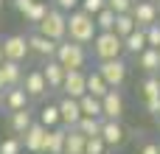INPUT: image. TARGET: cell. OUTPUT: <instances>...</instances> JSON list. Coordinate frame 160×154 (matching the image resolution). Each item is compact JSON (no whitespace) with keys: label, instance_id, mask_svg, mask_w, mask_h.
<instances>
[{"label":"cell","instance_id":"11","mask_svg":"<svg viewBox=\"0 0 160 154\" xmlns=\"http://www.w3.org/2000/svg\"><path fill=\"white\" fill-rule=\"evenodd\" d=\"M101 107H104L107 121H121L124 118V95L118 93V87H110V93L101 98Z\"/></svg>","mask_w":160,"mask_h":154},{"label":"cell","instance_id":"34","mask_svg":"<svg viewBox=\"0 0 160 154\" xmlns=\"http://www.w3.org/2000/svg\"><path fill=\"white\" fill-rule=\"evenodd\" d=\"M107 6H110L115 14H127V11H132L135 0H107Z\"/></svg>","mask_w":160,"mask_h":154},{"label":"cell","instance_id":"36","mask_svg":"<svg viewBox=\"0 0 160 154\" xmlns=\"http://www.w3.org/2000/svg\"><path fill=\"white\" fill-rule=\"evenodd\" d=\"M146 112L155 115V118H160V95L158 98H146Z\"/></svg>","mask_w":160,"mask_h":154},{"label":"cell","instance_id":"2","mask_svg":"<svg viewBox=\"0 0 160 154\" xmlns=\"http://www.w3.org/2000/svg\"><path fill=\"white\" fill-rule=\"evenodd\" d=\"M56 59L65 70H82L87 65V51L82 42H73V39H62L56 45Z\"/></svg>","mask_w":160,"mask_h":154},{"label":"cell","instance_id":"30","mask_svg":"<svg viewBox=\"0 0 160 154\" xmlns=\"http://www.w3.org/2000/svg\"><path fill=\"white\" fill-rule=\"evenodd\" d=\"M22 137L17 135V137H6V140H0V154H22Z\"/></svg>","mask_w":160,"mask_h":154},{"label":"cell","instance_id":"17","mask_svg":"<svg viewBox=\"0 0 160 154\" xmlns=\"http://www.w3.org/2000/svg\"><path fill=\"white\" fill-rule=\"evenodd\" d=\"M0 70H3V79H6V84L8 87H20L22 84V67H20V62H14V59H3L0 62Z\"/></svg>","mask_w":160,"mask_h":154},{"label":"cell","instance_id":"12","mask_svg":"<svg viewBox=\"0 0 160 154\" xmlns=\"http://www.w3.org/2000/svg\"><path fill=\"white\" fill-rule=\"evenodd\" d=\"M59 118H62V123H65L68 129H73V126L79 123V118H82V104H79V98L65 95V98L59 101Z\"/></svg>","mask_w":160,"mask_h":154},{"label":"cell","instance_id":"1","mask_svg":"<svg viewBox=\"0 0 160 154\" xmlns=\"http://www.w3.org/2000/svg\"><path fill=\"white\" fill-rule=\"evenodd\" d=\"M96 34H98V25H96V17L93 14H87L84 8L70 11V17H68V39L82 42V45H90Z\"/></svg>","mask_w":160,"mask_h":154},{"label":"cell","instance_id":"16","mask_svg":"<svg viewBox=\"0 0 160 154\" xmlns=\"http://www.w3.org/2000/svg\"><path fill=\"white\" fill-rule=\"evenodd\" d=\"M101 137H104L107 146H121L124 137H127V132H124L121 121H107V118H104V123H101Z\"/></svg>","mask_w":160,"mask_h":154},{"label":"cell","instance_id":"13","mask_svg":"<svg viewBox=\"0 0 160 154\" xmlns=\"http://www.w3.org/2000/svg\"><path fill=\"white\" fill-rule=\"evenodd\" d=\"M65 140H68V126H53L48 129L45 137V154H65Z\"/></svg>","mask_w":160,"mask_h":154},{"label":"cell","instance_id":"40","mask_svg":"<svg viewBox=\"0 0 160 154\" xmlns=\"http://www.w3.org/2000/svg\"><path fill=\"white\" fill-rule=\"evenodd\" d=\"M3 90H8V84H6V79H3V70H0V93Z\"/></svg>","mask_w":160,"mask_h":154},{"label":"cell","instance_id":"8","mask_svg":"<svg viewBox=\"0 0 160 154\" xmlns=\"http://www.w3.org/2000/svg\"><path fill=\"white\" fill-rule=\"evenodd\" d=\"M28 39L22 34H11L3 39V59H14V62H22L28 56Z\"/></svg>","mask_w":160,"mask_h":154},{"label":"cell","instance_id":"28","mask_svg":"<svg viewBox=\"0 0 160 154\" xmlns=\"http://www.w3.org/2000/svg\"><path fill=\"white\" fill-rule=\"evenodd\" d=\"M96 25H98V31H112V28H115V11H112L110 6H104V8L96 14Z\"/></svg>","mask_w":160,"mask_h":154},{"label":"cell","instance_id":"39","mask_svg":"<svg viewBox=\"0 0 160 154\" xmlns=\"http://www.w3.org/2000/svg\"><path fill=\"white\" fill-rule=\"evenodd\" d=\"M141 154H160V146H158V143H146Z\"/></svg>","mask_w":160,"mask_h":154},{"label":"cell","instance_id":"10","mask_svg":"<svg viewBox=\"0 0 160 154\" xmlns=\"http://www.w3.org/2000/svg\"><path fill=\"white\" fill-rule=\"evenodd\" d=\"M132 17H135L138 28H146V25L158 22V0H135Z\"/></svg>","mask_w":160,"mask_h":154},{"label":"cell","instance_id":"4","mask_svg":"<svg viewBox=\"0 0 160 154\" xmlns=\"http://www.w3.org/2000/svg\"><path fill=\"white\" fill-rule=\"evenodd\" d=\"M37 28H39V34H45V36L62 42V39H68V14H65L62 8H48L45 20H42Z\"/></svg>","mask_w":160,"mask_h":154},{"label":"cell","instance_id":"41","mask_svg":"<svg viewBox=\"0 0 160 154\" xmlns=\"http://www.w3.org/2000/svg\"><path fill=\"white\" fill-rule=\"evenodd\" d=\"M0 62H3V39H0Z\"/></svg>","mask_w":160,"mask_h":154},{"label":"cell","instance_id":"35","mask_svg":"<svg viewBox=\"0 0 160 154\" xmlns=\"http://www.w3.org/2000/svg\"><path fill=\"white\" fill-rule=\"evenodd\" d=\"M79 6H82V8L87 11V14H93V17H96V14H98V11H101V8L107 6V0H82Z\"/></svg>","mask_w":160,"mask_h":154},{"label":"cell","instance_id":"45","mask_svg":"<svg viewBox=\"0 0 160 154\" xmlns=\"http://www.w3.org/2000/svg\"><path fill=\"white\" fill-rule=\"evenodd\" d=\"M158 51H160V48H158Z\"/></svg>","mask_w":160,"mask_h":154},{"label":"cell","instance_id":"37","mask_svg":"<svg viewBox=\"0 0 160 154\" xmlns=\"http://www.w3.org/2000/svg\"><path fill=\"white\" fill-rule=\"evenodd\" d=\"M31 6H34V0H14V8H17L22 17H25V11H28Z\"/></svg>","mask_w":160,"mask_h":154},{"label":"cell","instance_id":"42","mask_svg":"<svg viewBox=\"0 0 160 154\" xmlns=\"http://www.w3.org/2000/svg\"><path fill=\"white\" fill-rule=\"evenodd\" d=\"M158 20H160V0H158Z\"/></svg>","mask_w":160,"mask_h":154},{"label":"cell","instance_id":"20","mask_svg":"<svg viewBox=\"0 0 160 154\" xmlns=\"http://www.w3.org/2000/svg\"><path fill=\"white\" fill-rule=\"evenodd\" d=\"M138 65L146 70V73H158L160 70V51L158 48H143L138 53Z\"/></svg>","mask_w":160,"mask_h":154},{"label":"cell","instance_id":"5","mask_svg":"<svg viewBox=\"0 0 160 154\" xmlns=\"http://www.w3.org/2000/svg\"><path fill=\"white\" fill-rule=\"evenodd\" d=\"M127 70H129V65H127L121 56H115V59H101V62H98V73L104 76V81H107L110 87H121V84L127 81Z\"/></svg>","mask_w":160,"mask_h":154},{"label":"cell","instance_id":"43","mask_svg":"<svg viewBox=\"0 0 160 154\" xmlns=\"http://www.w3.org/2000/svg\"><path fill=\"white\" fill-rule=\"evenodd\" d=\"M0 8H3V0H0Z\"/></svg>","mask_w":160,"mask_h":154},{"label":"cell","instance_id":"38","mask_svg":"<svg viewBox=\"0 0 160 154\" xmlns=\"http://www.w3.org/2000/svg\"><path fill=\"white\" fill-rule=\"evenodd\" d=\"M79 3H82V0H56V6H59L62 11H73Z\"/></svg>","mask_w":160,"mask_h":154},{"label":"cell","instance_id":"24","mask_svg":"<svg viewBox=\"0 0 160 154\" xmlns=\"http://www.w3.org/2000/svg\"><path fill=\"white\" fill-rule=\"evenodd\" d=\"M101 118H90V115H82L79 118V123H76V129L84 135V137H96V135H101Z\"/></svg>","mask_w":160,"mask_h":154},{"label":"cell","instance_id":"27","mask_svg":"<svg viewBox=\"0 0 160 154\" xmlns=\"http://www.w3.org/2000/svg\"><path fill=\"white\" fill-rule=\"evenodd\" d=\"M39 123L48 126V129L59 126V123H62V118H59V104H48V107H42V112H39Z\"/></svg>","mask_w":160,"mask_h":154},{"label":"cell","instance_id":"21","mask_svg":"<svg viewBox=\"0 0 160 154\" xmlns=\"http://www.w3.org/2000/svg\"><path fill=\"white\" fill-rule=\"evenodd\" d=\"M87 93H90V95H96V98H104V95L110 93V84L104 81V76H101L98 70L87 73Z\"/></svg>","mask_w":160,"mask_h":154},{"label":"cell","instance_id":"6","mask_svg":"<svg viewBox=\"0 0 160 154\" xmlns=\"http://www.w3.org/2000/svg\"><path fill=\"white\" fill-rule=\"evenodd\" d=\"M45 137H48V126H42V123H31V126L25 129V135H22V146H25V152L45 154Z\"/></svg>","mask_w":160,"mask_h":154},{"label":"cell","instance_id":"18","mask_svg":"<svg viewBox=\"0 0 160 154\" xmlns=\"http://www.w3.org/2000/svg\"><path fill=\"white\" fill-rule=\"evenodd\" d=\"M143 48H149V45H146V31H143V28H135L132 34L124 36V51H127V53H135V56H138Z\"/></svg>","mask_w":160,"mask_h":154},{"label":"cell","instance_id":"14","mask_svg":"<svg viewBox=\"0 0 160 154\" xmlns=\"http://www.w3.org/2000/svg\"><path fill=\"white\" fill-rule=\"evenodd\" d=\"M56 39H51V36H45V34H34V36H28V48L34 51V53H39V56H45V59H51V56H56Z\"/></svg>","mask_w":160,"mask_h":154},{"label":"cell","instance_id":"7","mask_svg":"<svg viewBox=\"0 0 160 154\" xmlns=\"http://www.w3.org/2000/svg\"><path fill=\"white\" fill-rule=\"evenodd\" d=\"M62 93L70 95V98H82V95L87 93V73H84V70H65Z\"/></svg>","mask_w":160,"mask_h":154},{"label":"cell","instance_id":"9","mask_svg":"<svg viewBox=\"0 0 160 154\" xmlns=\"http://www.w3.org/2000/svg\"><path fill=\"white\" fill-rule=\"evenodd\" d=\"M22 90L28 93V98H45V95L51 93V87H48L42 70H31L28 76H22Z\"/></svg>","mask_w":160,"mask_h":154},{"label":"cell","instance_id":"32","mask_svg":"<svg viewBox=\"0 0 160 154\" xmlns=\"http://www.w3.org/2000/svg\"><path fill=\"white\" fill-rule=\"evenodd\" d=\"M143 31H146V45L149 48H160V20L152 22V25H146Z\"/></svg>","mask_w":160,"mask_h":154},{"label":"cell","instance_id":"31","mask_svg":"<svg viewBox=\"0 0 160 154\" xmlns=\"http://www.w3.org/2000/svg\"><path fill=\"white\" fill-rule=\"evenodd\" d=\"M104 152H107V143H104L101 135L87 137V143H84V154H104Z\"/></svg>","mask_w":160,"mask_h":154},{"label":"cell","instance_id":"3","mask_svg":"<svg viewBox=\"0 0 160 154\" xmlns=\"http://www.w3.org/2000/svg\"><path fill=\"white\" fill-rule=\"evenodd\" d=\"M93 53H96L98 62L101 59H115V56L124 53V39L115 31H98L93 36Z\"/></svg>","mask_w":160,"mask_h":154},{"label":"cell","instance_id":"25","mask_svg":"<svg viewBox=\"0 0 160 154\" xmlns=\"http://www.w3.org/2000/svg\"><path fill=\"white\" fill-rule=\"evenodd\" d=\"M135 28H138V22H135L132 11H127V14H115V28H112V31H115L121 39H124L127 34H132Z\"/></svg>","mask_w":160,"mask_h":154},{"label":"cell","instance_id":"15","mask_svg":"<svg viewBox=\"0 0 160 154\" xmlns=\"http://www.w3.org/2000/svg\"><path fill=\"white\" fill-rule=\"evenodd\" d=\"M42 73H45V81H48V87H51V90H62L65 67L59 65V59H56V56H51V59H48V65L42 67Z\"/></svg>","mask_w":160,"mask_h":154},{"label":"cell","instance_id":"29","mask_svg":"<svg viewBox=\"0 0 160 154\" xmlns=\"http://www.w3.org/2000/svg\"><path fill=\"white\" fill-rule=\"evenodd\" d=\"M45 14H48V3H42V0H34V6L25 11V20H28V22H34V25H39V22L45 20Z\"/></svg>","mask_w":160,"mask_h":154},{"label":"cell","instance_id":"26","mask_svg":"<svg viewBox=\"0 0 160 154\" xmlns=\"http://www.w3.org/2000/svg\"><path fill=\"white\" fill-rule=\"evenodd\" d=\"M31 123H34V121H31V112H28V107H25V109H14V112H11V129H14L20 137L25 135V129H28Z\"/></svg>","mask_w":160,"mask_h":154},{"label":"cell","instance_id":"22","mask_svg":"<svg viewBox=\"0 0 160 154\" xmlns=\"http://www.w3.org/2000/svg\"><path fill=\"white\" fill-rule=\"evenodd\" d=\"M79 104H82V115H90V118H104V107H101V98H96V95L84 93V95L79 98Z\"/></svg>","mask_w":160,"mask_h":154},{"label":"cell","instance_id":"33","mask_svg":"<svg viewBox=\"0 0 160 154\" xmlns=\"http://www.w3.org/2000/svg\"><path fill=\"white\" fill-rule=\"evenodd\" d=\"M143 95H146V98H158L160 95V79L158 76H149V79L143 81Z\"/></svg>","mask_w":160,"mask_h":154},{"label":"cell","instance_id":"44","mask_svg":"<svg viewBox=\"0 0 160 154\" xmlns=\"http://www.w3.org/2000/svg\"><path fill=\"white\" fill-rule=\"evenodd\" d=\"M158 126H160V118H158Z\"/></svg>","mask_w":160,"mask_h":154},{"label":"cell","instance_id":"23","mask_svg":"<svg viewBox=\"0 0 160 154\" xmlns=\"http://www.w3.org/2000/svg\"><path fill=\"white\" fill-rule=\"evenodd\" d=\"M84 143H87V137L73 126V129H68V140H65V154H84Z\"/></svg>","mask_w":160,"mask_h":154},{"label":"cell","instance_id":"19","mask_svg":"<svg viewBox=\"0 0 160 154\" xmlns=\"http://www.w3.org/2000/svg\"><path fill=\"white\" fill-rule=\"evenodd\" d=\"M28 101H31V98H28V93L22 90V84H20V87H8V90H6V107H8L11 112H14V109H25V107H28Z\"/></svg>","mask_w":160,"mask_h":154}]
</instances>
